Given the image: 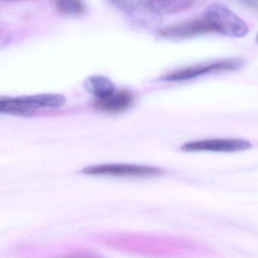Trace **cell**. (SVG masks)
I'll return each mask as SVG.
<instances>
[{"instance_id": "9c48e42d", "label": "cell", "mask_w": 258, "mask_h": 258, "mask_svg": "<svg viewBox=\"0 0 258 258\" xmlns=\"http://www.w3.org/2000/svg\"><path fill=\"white\" fill-rule=\"evenodd\" d=\"M84 88L97 99H103L114 92L112 81L102 76H92L87 78L84 82Z\"/></svg>"}, {"instance_id": "4fadbf2b", "label": "cell", "mask_w": 258, "mask_h": 258, "mask_svg": "<svg viewBox=\"0 0 258 258\" xmlns=\"http://www.w3.org/2000/svg\"><path fill=\"white\" fill-rule=\"evenodd\" d=\"M7 1H21V0H7Z\"/></svg>"}, {"instance_id": "3957f363", "label": "cell", "mask_w": 258, "mask_h": 258, "mask_svg": "<svg viewBox=\"0 0 258 258\" xmlns=\"http://www.w3.org/2000/svg\"><path fill=\"white\" fill-rule=\"evenodd\" d=\"M243 64L244 60L241 58H226L213 62L201 63L170 72L163 76L161 80L168 82L188 81L208 74L238 71Z\"/></svg>"}, {"instance_id": "ba28073f", "label": "cell", "mask_w": 258, "mask_h": 258, "mask_svg": "<svg viewBox=\"0 0 258 258\" xmlns=\"http://www.w3.org/2000/svg\"><path fill=\"white\" fill-rule=\"evenodd\" d=\"M134 98L132 94L126 90L114 92L112 94L103 99L95 101L94 106L100 111L106 112H120L127 109L132 105Z\"/></svg>"}, {"instance_id": "7c38bea8", "label": "cell", "mask_w": 258, "mask_h": 258, "mask_svg": "<svg viewBox=\"0 0 258 258\" xmlns=\"http://www.w3.org/2000/svg\"><path fill=\"white\" fill-rule=\"evenodd\" d=\"M256 44L258 45V33H257V34H256Z\"/></svg>"}, {"instance_id": "8992f818", "label": "cell", "mask_w": 258, "mask_h": 258, "mask_svg": "<svg viewBox=\"0 0 258 258\" xmlns=\"http://www.w3.org/2000/svg\"><path fill=\"white\" fill-rule=\"evenodd\" d=\"M250 147L251 145L247 140L228 139L187 143L181 149L185 152H235L246 150Z\"/></svg>"}, {"instance_id": "7a4b0ae2", "label": "cell", "mask_w": 258, "mask_h": 258, "mask_svg": "<svg viewBox=\"0 0 258 258\" xmlns=\"http://www.w3.org/2000/svg\"><path fill=\"white\" fill-rule=\"evenodd\" d=\"M204 18L214 27L216 33L226 37H243L247 35V25L223 4H212L205 10Z\"/></svg>"}, {"instance_id": "30bf717a", "label": "cell", "mask_w": 258, "mask_h": 258, "mask_svg": "<svg viewBox=\"0 0 258 258\" xmlns=\"http://www.w3.org/2000/svg\"><path fill=\"white\" fill-rule=\"evenodd\" d=\"M55 7L61 14L81 16L87 11L84 0H55Z\"/></svg>"}, {"instance_id": "277c9868", "label": "cell", "mask_w": 258, "mask_h": 258, "mask_svg": "<svg viewBox=\"0 0 258 258\" xmlns=\"http://www.w3.org/2000/svg\"><path fill=\"white\" fill-rule=\"evenodd\" d=\"M216 33L214 27L204 18L192 19L170 26L164 27L158 31V36L170 40H184L196 36Z\"/></svg>"}, {"instance_id": "6da1fadb", "label": "cell", "mask_w": 258, "mask_h": 258, "mask_svg": "<svg viewBox=\"0 0 258 258\" xmlns=\"http://www.w3.org/2000/svg\"><path fill=\"white\" fill-rule=\"evenodd\" d=\"M66 98L60 94H39L22 97H2L0 112L30 117L40 108H58L66 104Z\"/></svg>"}, {"instance_id": "5b68a950", "label": "cell", "mask_w": 258, "mask_h": 258, "mask_svg": "<svg viewBox=\"0 0 258 258\" xmlns=\"http://www.w3.org/2000/svg\"><path fill=\"white\" fill-rule=\"evenodd\" d=\"M82 172L89 175L138 176L161 174L164 170L158 167L134 164H101L86 167Z\"/></svg>"}, {"instance_id": "52a82bcc", "label": "cell", "mask_w": 258, "mask_h": 258, "mask_svg": "<svg viewBox=\"0 0 258 258\" xmlns=\"http://www.w3.org/2000/svg\"><path fill=\"white\" fill-rule=\"evenodd\" d=\"M138 2L145 10L157 15L181 13L195 4V0H138Z\"/></svg>"}, {"instance_id": "8fae6325", "label": "cell", "mask_w": 258, "mask_h": 258, "mask_svg": "<svg viewBox=\"0 0 258 258\" xmlns=\"http://www.w3.org/2000/svg\"><path fill=\"white\" fill-rule=\"evenodd\" d=\"M113 4L121 11L131 13L135 10V3L134 0H110Z\"/></svg>"}]
</instances>
